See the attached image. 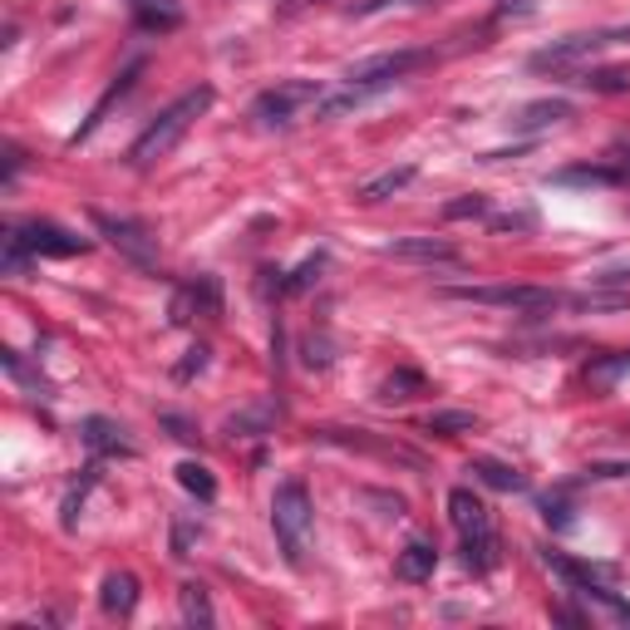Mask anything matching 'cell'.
<instances>
[{"instance_id": "cell-35", "label": "cell", "mask_w": 630, "mask_h": 630, "mask_svg": "<svg viewBox=\"0 0 630 630\" xmlns=\"http://www.w3.org/2000/svg\"><path fill=\"white\" fill-rule=\"evenodd\" d=\"M537 0H502L498 6V20H512V16H532Z\"/></svg>"}, {"instance_id": "cell-25", "label": "cell", "mask_w": 630, "mask_h": 630, "mask_svg": "<svg viewBox=\"0 0 630 630\" xmlns=\"http://www.w3.org/2000/svg\"><path fill=\"white\" fill-rule=\"evenodd\" d=\"M178 483L188 488L198 502H212L217 498V483H212V473L202 463H178Z\"/></svg>"}, {"instance_id": "cell-15", "label": "cell", "mask_w": 630, "mask_h": 630, "mask_svg": "<svg viewBox=\"0 0 630 630\" xmlns=\"http://www.w3.org/2000/svg\"><path fill=\"white\" fill-rule=\"evenodd\" d=\"M99 606H104L109 616H133V606H139V577H129V571H109L104 591H99Z\"/></svg>"}, {"instance_id": "cell-3", "label": "cell", "mask_w": 630, "mask_h": 630, "mask_svg": "<svg viewBox=\"0 0 630 630\" xmlns=\"http://www.w3.org/2000/svg\"><path fill=\"white\" fill-rule=\"evenodd\" d=\"M311 527H316V508H311V492H306L301 478H286L271 498V532H277V547L286 557V567L301 571L306 552H311Z\"/></svg>"}, {"instance_id": "cell-32", "label": "cell", "mask_w": 630, "mask_h": 630, "mask_svg": "<svg viewBox=\"0 0 630 630\" xmlns=\"http://www.w3.org/2000/svg\"><path fill=\"white\" fill-rule=\"evenodd\" d=\"M630 281V261H616V267L591 271V286H626Z\"/></svg>"}, {"instance_id": "cell-24", "label": "cell", "mask_w": 630, "mask_h": 630, "mask_svg": "<svg viewBox=\"0 0 630 630\" xmlns=\"http://www.w3.org/2000/svg\"><path fill=\"white\" fill-rule=\"evenodd\" d=\"M271 419H277V409H271V404L247 409V414H232V419H227V433H232V439H261V433L271 429Z\"/></svg>"}, {"instance_id": "cell-6", "label": "cell", "mask_w": 630, "mask_h": 630, "mask_svg": "<svg viewBox=\"0 0 630 630\" xmlns=\"http://www.w3.org/2000/svg\"><path fill=\"white\" fill-rule=\"evenodd\" d=\"M443 296L473 306H508V311H557V306H567V296L542 291V286H449Z\"/></svg>"}, {"instance_id": "cell-14", "label": "cell", "mask_w": 630, "mask_h": 630, "mask_svg": "<svg viewBox=\"0 0 630 630\" xmlns=\"http://www.w3.org/2000/svg\"><path fill=\"white\" fill-rule=\"evenodd\" d=\"M433 567H439V547H433V542H409L404 552L394 557V577L399 581H414V587L433 577Z\"/></svg>"}, {"instance_id": "cell-29", "label": "cell", "mask_w": 630, "mask_h": 630, "mask_svg": "<svg viewBox=\"0 0 630 630\" xmlns=\"http://www.w3.org/2000/svg\"><path fill=\"white\" fill-rule=\"evenodd\" d=\"M94 478H99V463H89L84 468V483H79L70 498H64V527H74V518H79V508H84V492L94 488Z\"/></svg>"}, {"instance_id": "cell-10", "label": "cell", "mask_w": 630, "mask_h": 630, "mask_svg": "<svg viewBox=\"0 0 630 630\" xmlns=\"http://www.w3.org/2000/svg\"><path fill=\"white\" fill-rule=\"evenodd\" d=\"M198 311H202V316H222V291H217L212 277L182 286V291L173 296V326H188V320L198 316Z\"/></svg>"}, {"instance_id": "cell-37", "label": "cell", "mask_w": 630, "mask_h": 630, "mask_svg": "<svg viewBox=\"0 0 630 630\" xmlns=\"http://www.w3.org/2000/svg\"><path fill=\"white\" fill-rule=\"evenodd\" d=\"M306 6H320V0H286V10H306Z\"/></svg>"}, {"instance_id": "cell-2", "label": "cell", "mask_w": 630, "mask_h": 630, "mask_svg": "<svg viewBox=\"0 0 630 630\" xmlns=\"http://www.w3.org/2000/svg\"><path fill=\"white\" fill-rule=\"evenodd\" d=\"M212 99H217V94H212L208 84H198V89H188L182 99H173V104L158 113V119L148 123L139 139H133V148H129V163H133V168H153V163H163V158L173 153V148H178L182 139H188L192 123H198L202 113L212 109Z\"/></svg>"}, {"instance_id": "cell-22", "label": "cell", "mask_w": 630, "mask_h": 630, "mask_svg": "<svg viewBox=\"0 0 630 630\" xmlns=\"http://www.w3.org/2000/svg\"><path fill=\"white\" fill-rule=\"evenodd\" d=\"M423 389H429V384H423L419 370H394V374H389V380L380 384V399H384V404H404V399L423 394Z\"/></svg>"}, {"instance_id": "cell-20", "label": "cell", "mask_w": 630, "mask_h": 630, "mask_svg": "<svg viewBox=\"0 0 630 630\" xmlns=\"http://www.w3.org/2000/svg\"><path fill=\"white\" fill-rule=\"evenodd\" d=\"M468 473H478L488 488H498V492H522L527 488V478L518 473V468L498 463V458H473V468H468Z\"/></svg>"}, {"instance_id": "cell-33", "label": "cell", "mask_w": 630, "mask_h": 630, "mask_svg": "<svg viewBox=\"0 0 630 630\" xmlns=\"http://www.w3.org/2000/svg\"><path fill=\"white\" fill-rule=\"evenodd\" d=\"M20 168H26V153H20L16 143H6V192L16 188V178H20Z\"/></svg>"}, {"instance_id": "cell-28", "label": "cell", "mask_w": 630, "mask_h": 630, "mask_svg": "<svg viewBox=\"0 0 630 630\" xmlns=\"http://www.w3.org/2000/svg\"><path fill=\"white\" fill-rule=\"evenodd\" d=\"M478 429V414L468 409H443V414H429V433H473Z\"/></svg>"}, {"instance_id": "cell-36", "label": "cell", "mask_w": 630, "mask_h": 630, "mask_svg": "<svg viewBox=\"0 0 630 630\" xmlns=\"http://www.w3.org/2000/svg\"><path fill=\"white\" fill-rule=\"evenodd\" d=\"M616 173H621V182L630 188V158H626V153H616Z\"/></svg>"}, {"instance_id": "cell-23", "label": "cell", "mask_w": 630, "mask_h": 630, "mask_svg": "<svg viewBox=\"0 0 630 630\" xmlns=\"http://www.w3.org/2000/svg\"><path fill=\"white\" fill-rule=\"evenodd\" d=\"M577 596H581V601H596L606 616H611V621L630 626V601H621V596H616L611 587H601V581H596V577H591V581H587V587H581Z\"/></svg>"}, {"instance_id": "cell-1", "label": "cell", "mask_w": 630, "mask_h": 630, "mask_svg": "<svg viewBox=\"0 0 630 630\" xmlns=\"http://www.w3.org/2000/svg\"><path fill=\"white\" fill-rule=\"evenodd\" d=\"M423 60H429L423 50H394V54H374V60L350 64V70H346V84L330 89V94L320 99L316 119H346V113L374 104V99L389 94L394 84H404V74H414Z\"/></svg>"}, {"instance_id": "cell-13", "label": "cell", "mask_w": 630, "mask_h": 630, "mask_svg": "<svg viewBox=\"0 0 630 630\" xmlns=\"http://www.w3.org/2000/svg\"><path fill=\"white\" fill-rule=\"evenodd\" d=\"M571 119V104L567 99H537V104H522L512 113V129L518 133H537V129H552V123Z\"/></svg>"}, {"instance_id": "cell-8", "label": "cell", "mask_w": 630, "mask_h": 630, "mask_svg": "<svg viewBox=\"0 0 630 630\" xmlns=\"http://www.w3.org/2000/svg\"><path fill=\"white\" fill-rule=\"evenodd\" d=\"M601 50H611V40H606V30H591V36H567V40L542 44L527 64H532V70H552V74H577L581 64Z\"/></svg>"}, {"instance_id": "cell-34", "label": "cell", "mask_w": 630, "mask_h": 630, "mask_svg": "<svg viewBox=\"0 0 630 630\" xmlns=\"http://www.w3.org/2000/svg\"><path fill=\"white\" fill-rule=\"evenodd\" d=\"M542 512H547V522H552V527H571V508L561 498H547Z\"/></svg>"}, {"instance_id": "cell-12", "label": "cell", "mask_w": 630, "mask_h": 630, "mask_svg": "<svg viewBox=\"0 0 630 630\" xmlns=\"http://www.w3.org/2000/svg\"><path fill=\"white\" fill-rule=\"evenodd\" d=\"M143 36H173L182 26V0H129Z\"/></svg>"}, {"instance_id": "cell-7", "label": "cell", "mask_w": 630, "mask_h": 630, "mask_svg": "<svg viewBox=\"0 0 630 630\" xmlns=\"http://www.w3.org/2000/svg\"><path fill=\"white\" fill-rule=\"evenodd\" d=\"M6 232L16 237V242L26 247L36 261H40V257H79V251L89 247L84 237L64 232V227H60V222H50V217H30V222H10Z\"/></svg>"}, {"instance_id": "cell-27", "label": "cell", "mask_w": 630, "mask_h": 630, "mask_svg": "<svg viewBox=\"0 0 630 630\" xmlns=\"http://www.w3.org/2000/svg\"><path fill=\"white\" fill-rule=\"evenodd\" d=\"M320 267H326V251H316V257H306L301 267H296L291 277L281 281V291H291V296H296V291H311V286L320 281Z\"/></svg>"}, {"instance_id": "cell-21", "label": "cell", "mask_w": 630, "mask_h": 630, "mask_svg": "<svg viewBox=\"0 0 630 630\" xmlns=\"http://www.w3.org/2000/svg\"><path fill=\"white\" fill-rule=\"evenodd\" d=\"M84 443L94 453H133L129 439H123V429H119V423H109V419H89L84 423Z\"/></svg>"}, {"instance_id": "cell-31", "label": "cell", "mask_w": 630, "mask_h": 630, "mask_svg": "<svg viewBox=\"0 0 630 630\" xmlns=\"http://www.w3.org/2000/svg\"><path fill=\"white\" fill-rule=\"evenodd\" d=\"M202 370H208V346H192V350H188V360H182L178 370H173V380H178V384H188L192 374H202Z\"/></svg>"}, {"instance_id": "cell-18", "label": "cell", "mask_w": 630, "mask_h": 630, "mask_svg": "<svg viewBox=\"0 0 630 630\" xmlns=\"http://www.w3.org/2000/svg\"><path fill=\"white\" fill-rule=\"evenodd\" d=\"M178 611H182V621H188V626H202V630L217 621V611H212L208 587H202V581H188V587L178 591Z\"/></svg>"}, {"instance_id": "cell-26", "label": "cell", "mask_w": 630, "mask_h": 630, "mask_svg": "<svg viewBox=\"0 0 630 630\" xmlns=\"http://www.w3.org/2000/svg\"><path fill=\"white\" fill-rule=\"evenodd\" d=\"M404 6L423 10V6H439V0H350V6H346V16L364 20V16H384V10H404Z\"/></svg>"}, {"instance_id": "cell-11", "label": "cell", "mask_w": 630, "mask_h": 630, "mask_svg": "<svg viewBox=\"0 0 630 630\" xmlns=\"http://www.w3.org/2000/svg\"><path fill=\"white\" fill-rule=\"evenodd\" d=\"M384 257H394V261H423V267H433V261H458V247L443 242V237H399V242L384 247Z\"/></svg>"}, {"instance_id": "cell-9", "label": "cell", "mask_w": 630, "mask_h": 630, "mask_svg": "<svg viewBox=\"0 0 630 630\" xmlns=\"http://www.w3.org/2000/svg\"><path fill=\"white\" fill-rule=\"evenodd\" d=\"M94 217V227L109 237V247L119 251V257H129L133 267H153L158 261V242L148 237L143 222H133V217H113V212H89Z\"/></svg>"}, {"instance_id": "cell-19", "label": "cell", "mask_w": 630, "mask_h": 630, "mask_svg": "<svg viewBox=\"0 0 630 630\" xmlns=\"http://www.w3.org/2000/svg\"><path fill=\"white\" fill-rule=\"evenodd\" d=\"M630 374V350H616V354H601V360L587 364V384L591 389H616Z\"/></svg>"}, {"instance_id": "cell-17", "label": "cell", "mask_w": 630, "mask_h": 630, "mask_svg": "<svg viewBox=\"0 0 630 630\" xmlns=\"http://www.w3.org/2000/svg\"><path fill=\"white\" fill-rule=\"evenodd\" d=\"M552 182H561V188H626V182H621V173H616V163L561 168V173H552Z\"/></svg>"}, {"instance_id": "cell-4", "label": "cell", "mask_w": 630, "mask_h": 630, "mask_svg": "<svg viewBox=\"0 0 630 630\" xmlns=\"http://www.w3.org/2000/svg\"><path fill=\"white\" fill-rule=\"evenodd\" d=\"M449 522H453L458 542H463V561L478 577H488V571L498 567V532H492V512L473 498V488L449 492Z\"/></svg>"}, {"instance_id": "cell-30", "label": "cell", "mask_w": 630, "mask_h": 630, "mask_svg": "<svg viewBox=\"0 0 630 630\" xmlns=\"http://www.w3.org/2000/svg\"><path fill=\"white\" fill-rule=\"evenodd\" d=\"M443 217L449 222H463V217H488V198H478V192H468V198H458L443 208Z\"/></svg>"}, {"instance_id": "cell-5", "label": "cell", "mask_w": 630, "mask_h": 630, "mask_svg": "<svg viewBox=\"0 0 630 630\" xmlns=\"http://www.w3.org/2000/svg\"><path fill=\"white\" fill-rule=\"evenodd\" d=\"M320 99H326V89H320L316 79H281L267 94H257L251 123H257V129H291L306 109H320Z\"/></svg>"}, {"instance_id": "cell-16", "label": "cell", "mask_w": 630, "mask_h": 630, "mask_svg": "<svg viewBox=\"0 0 630 630\" xmlns=\"http://www.w3.org/2000/svg\"><path fill=\"white\" fill-rule=\"evenodd\" d=\"M414 173H419L414 163L384 168V173H374L370 182H360V188H354V198H360V202H384V198H394V192H404L409 182H414Z\"/></svg>"}]
</instances>
